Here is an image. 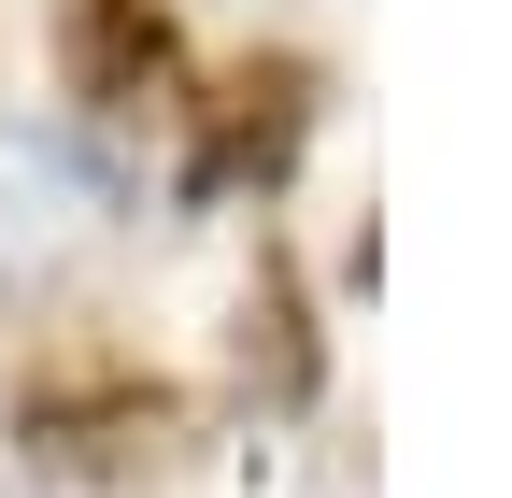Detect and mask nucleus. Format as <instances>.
Returning a JSON list of instances; mask_svg holds the SVG:
<instances>
[{"label": "nucleus", "mask_w": 512, "mask_h": 498, "mask_svg": "<svg viewBox=\"0 0 512 498\" xmlns=\"http://www.w3.org/2000/svg\"><path fill=\"white\" fill-rule=\"evenodd\" d=\"M57 57H72V100L143 114L171 86V15L157 0H57Z\"/></svg>", "instance_id": "nucleus-1"}, {"label": "nucleus", "mask_w": 512, "mask_h": 498, "mask_svg": "<svg viewBox=\"0 0 512 498\" xmlns=\"http://www.w3.org/2000/svg\"><path fill=\"white\" fill-rule=\"evenodd\" d=\"M299 129H313V72H299V57L242 72V86H228V114H214V143H200V185H228V171H285V157H299Z\"/></svg>", "instance_id": "nucleus-2"}]
</instances>
